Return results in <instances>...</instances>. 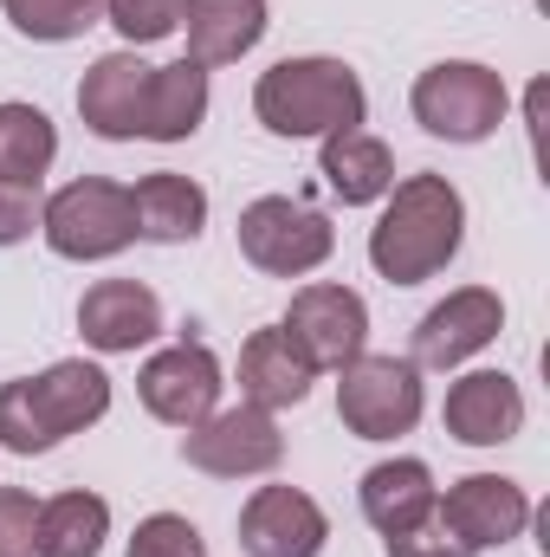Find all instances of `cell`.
<instances>
[{
	"label": "cell",
	"instance_id": "5b68a950",
	"mask_svg": "<svg viewBox=\"0 0 550 557\" xmlns=\"http://www.w3.org/2000/svg\"><path fill=\"white\" fill-rule=\"evenodd\" d=\"M39 234H46V247H52L59 260H72V267L117 260L124 247H137L130 188H124V182H104V175H78V182H65L59 195H46Z\"/></svg>",
	"mask_w": 550,
	"mask_h": 557
},
{
	"label": "cell",
	"instance_id": "d6986e66",
	"mask_svg": "<svg viewBox=\"0 0 550 557\" xmlns=\"http://www.w3.org/2000/svg\"><path fill=\"white\" fill-rule=\"evenodd\" d=\"M434 499H440L434 467L414 460V454L376 460V467L363 473V486H357V506H363V519H370L383 539H389V532H409L421 519H434Z\"/></svg>",
	"mask_w": 550,
	"mask_h": 557
},
{
	"label": "cell",
	"instance_id": "83f0119b",
	"mask_svg": "<svg viewBox=\"0 0 550 557\" xmlns=\"http://www.w3.org/2000/svg\"><path fill=\"white\" fill-rule=\"evenodd\" d=\"M0 557H39V499L26 486H0Z\"/></svg>",
	"mask_w": 550,
	"mask_h": 557
},
{
	"label": "cell",
	"instance_id": "9c48e42d",
	"mask_svg": "<svg viewBox=\"0 0 550 557\" xmlns=\"http://www.w3.org/2000/svg\"><path fill=\"white\" fill-rule=\"evenodd\" d=\"M434 519L453 532L460 552L479 557V552H505L512 539H525V525L538 519V506H532V493H525L518 480H505V473H466V480H453V486L434 499Z\"/></svg>",
	"mask_w": 550,
	"mask_h": 557
},
{
	"label": "cell",
	"instance_id": "d4e9b609",
	"mask_svg": "<svg viewBox=\"0 0 550 557\" xmlns=\"http://www.w3.org/2000/svg\"><path fill=\"white\" fill-rule=\"evenodd\" d=\"M7 26L33 46H65V39H85L98 20H104V0H0Z\"/></svg>",
	"mask_w": 550,
	"mask_h": 557
},
{
	"label": "cell",
	"instance_id": "484cf974",
	"mask_svg": "<svg viewBox=\"0 0 550 557\" xmlns=\"http://www.w3.org/2000/svg\"><path fill=\"white\" fill-rule=\"evenodd\" d=\"M182 7H188V0H104V20L117 26V39H124L130 52H142V46L182 33Z\"/></svg>",
	"mask_w": 550,
	"mask_h": 557
},
{
	"label": "cell",
	"instance_id": "603a6c76",
	"mask_svg": "<svg viewBox=\"0 0 550 557\" xmlns=\"http://www.w3.org/2000/svg\"><path fill=\"white\" fill-rule=\"evenodd\" d=\"M111 539V499L52 493L39 499V557H98Z\"/></svg>",
	"mask_w": 550,
	"mask_h": 557
},
{
	"label": "cell",
	"instance_id": "f546056e",
	"mask_svg": "<svg viewBox=\"0 0 550 557\" xmlns=\"http://www.w3.org/2000/svg\"><path fill=\"white\" fill-rule=\"evenodd\" d=\"M383 552H389V557H466L440 519H421V525H409V532H389V539H383Z\"/></svg>",
	"mask_w": 550,
	"mask_h": 557
},
{
	"label": "cell",
	"instance_id": "f1b7e54d",
	"mask_svg": "<svg viewBox=\"0 0 550 557\" xmlns=\"http://www.w3.org/2000/svg\"><path fill=\"white\" fill-rule=\"evenodd\" d=\"M39 214H46L39 182H0V247L33 240V234H39Z\"/></svg>",
	"mask_w": 550,
	"mask_h": 557
},
{
	"label": "cell",
	"instance_id": "ba28073f",
	"mask_svg": "<svg viewBox=\"0 0 550 557\" xmlns=\"http://www.w3.org/2000/svg\"><path fill=\"white\" fill-rule=\"evenodd\" d=\"M278 324L311 357V370H343V363H357L370 350V305H363V292H350L337 278L298 285Z\"/></svg>",
	"mask_w": 550,
	"mask_h": 557
},
{
	"label": "cell",
	"instance_id": "8992f818",
	"mask_svg": "<svg viewBox=\"0 0 550 557\" xmlns=\"http://www.w3.org/2000/svg\"><path fill=\"white\" fill-rule=\"evenodd\" d=\"M240 253L266 278H311L337 253V227L298 195H260L240 208Z\"/></svg>",
	"mask_w": 550,
	"mask_h": 557
},
{
	"label": "cell",
	"instance_id": "277c9868",
	"mask_svg": "<svg viewBox=\"0 0 550 557\" xmlns=\"http://www.w3.org/2000/svg\"><path fill=\"white\" fill-rule=\"evenodd\" d=\"M409 111L414 124L440 143H486L499 137V124L512 117V91L479 59H440V65H427L414 78Z\"/></svg>",
	"mask_w": 550,
	"mask_h": 557
},
{
	"label": "cell",
	"instance_id": "ffe728a7",
	"mask_svg": "<svg viewBox=\"0 0 550 557\" xmlns=\"http://www.w3.org/2000/svg\"><path fill=\"white\" fill-rule=\"evenodd\" d=\"M182 26H188V59L214 72V65H240L273 20H266V0H188Z\"/></svg>",
	"mask_w": 550,
	"mask_h": 557
},
{
	"label": "cell",
	"instance_id": "cb8c5ba5",
	"mask_svg": "<svg viewBox=\"0 0 550 557\" xmlns=\"http://www.w3.org/2000/svg\"><path fill=\"white\" fill-rule=\"evenodd\" d=\"M59 162V131L39 104L0 98V182H46Z\"/></svg>",
	"mask_w": 550,
	"mask_h": 557
},
{
	"label": "cell",
	"instance_id": "5bb4252c",
	"mask_svg": "<svg viewBox=\"0 0 550 557\" xmlns=\"http://www.w3.org/2000/svg\"><path fill=\"white\" fill-rule=\"evenodd\" d=\"M78 337L98 357H137L142 344L162 337V298L142 278H98L78 298Z\"/></svg>",
	"mask_w": 550,
	"mask_h": 557
},
{
	"label": "cell",
	"instance_id": "7402d4cb",
	"mask_svg": "<svg viewBox=\"0 0 550 557\" xmlns=\"http://www.w3.org/2000/svg\"><path fill=\"white\" fill-rule=\"evenodd\" d=\"M208 72L195 59H175V65H155L149 72V91H142V143H188L208 124Z\"/></svg>",
	"mask_w": 550,
	"mask_h": 557
},
{
	"label": "cell",
	"instance_id": "e0dca14e",
	"mask_svg": "<svg viewBox=\"0 0 550 557\" xmlns=\"http://www.w3.org/2000/svg\"><path fill=\"white\" fill-rule=\"evenodd\" d=\"M311 383H317V370H311V357L285 337V324H260L247 344H240V403H253V409H298L304 396H311Z\"/></svg>",
	"mask_w": 550,
	"mask_h": 557
},
{
	"label": "cell",
	"instance_id": "44dd1931",
	"mask_svg": "<svg viewBox=\"0 0 550 557\" xmlns=\"http://www.w3.org/2000/svg\"><path fill=\"white\" fill-rule=\"evenodd\" d=\"M317 175L343 208H376L396 188V149L370 131H337L317 149Z\"/></svg>",
	"mask_w": 550,
	"mask_h": 557
},
{
	"label": "cell",
	"instance_id": "4fadbf2b",
	"mask_svg": "<svg viewBox=\"0 0 550 557\" xmlns=\"http://www.w3.org/2000/svg\"><path fill=\"white\" fill-rule=\"evenodd\" d=\"M330 519L304 486H260L240 506V552L247 557H324Z\"/></svg>",
	"mask_w": 550,
	"mask_h": 557
},
{
	"label": "cell",
	"instance_id": "7c38bea8",
	"mask_svg": "<svg viewBox=\"0 0 550 557\" xmlns=\"http://www.w3.org/2000/svg\"><path fill=\"white\" fill-rule=\"evenodd\" d=\"M505 331V298L492 285H460L447 292L421 324H414V370H460L479 350H492Z\"/></svg>",
	"mask_w": 550,
	"mask_h": 557
},
{
	"label": "cell",
	"instance_id": "6da1fadb",
	"mask_svg": "<svg viewBox=\"0 0 550 557\" xmlns=\"http://www.w3.org/2000/svg\"><path fill=\"white\" fill-rule=\"evenodd\" d=\"M466 240V201L447 175H402L383 195V214L370 227V267L389 285H421L447 273Z\"/></svg>",
	"mask_w": 550,
	"mask_h": 557
},
{
	"label": "cell",
	"instance_id": "3957f363",
	"mask_svg": "<svg viewBox=\"0 0 550 557\" xmlns=\"http://www.w3.org/2000/svg\"><path fill=\"white\" fill-rule=\"evenodd\" d=\"M111 416V376L91 357H59L39 376L0 383V447L7 454H52L59 441L98 428Z\"/></svg>",
	"mask_w": 550,
	"mask_h": 557
},
{
	"label": "cell",
	"instance_id": "52a82bcc",
	"mask_svg": "<svg viewBox=\"0 0 550 557\" xmlns=\"http://www.w3.org/2000/svg\"><path fill=\"white\" fill-rule=\"evenodd\" d=\"M337 421L357 434V441H402L414 434V421L427 409V389H421V370L409 357H357L337 370Z\"/></svg>",
	"mask_w": 550,
	"mask_h": 557
},
{
	"label": "cell",
	"instance_id": "9a60e30c",
	"mask_svg": "<svg viewBox=\"0 0 550 557\" xmlns=\"http://www.w3.org/2000/svg\"><path fill=\"white\" fill-rule=\"evenodd\" d=\"M440 421L460 447H505L525 428V389L505 370H466V376H453Z\"/></svg>",
	"mask_w": 550,
	"mask_h": 557
},
{
	"label": "cell",
	"instance_id": "8fae6325",
	"mask_svg": "<svg viewBox=\"0 0 550 557\" xmlns=\"http://www.w3.org/2000/svg\"><path fill=\"white\" fill-rule=\"evenodd\" d=\"M221 389H227L221 357H214L208 344H188V337H182V344H162V350L137 370L142 409L162 421V428H182V434L221 409Z\"/></svg>",
	"mask_w": 550,
	"mask_h": 557
},
{
	"label": "cell",
	"instance_id": "4316f807",
	"mask_svg": "<svg viewBox=\"0 0 550 557\" xmlns=\"http://www.w3.org/2000/svg\"><path fill=\"white\" fill-rule=\"evenodd\" d=\"M124 557H208V539L182 512H149L137 532H130V552Z\"/></svg>",
	"mask_w": 550,
	"mask_h": 557
},
{
	"label": "cell",
	"instance_id": "ac0fdd59",
	"mask_svg": "<svg viewBox=\"0 0 550 557\" xmlns=\"http://www.w3.org/2000/svg\"><path fill=\"white\" fill-rule=\"evenodd\" d=\"M130 214H137V240H149V247H188L208 227V188L195 175L155 169V175H142L130 188Z\"/></svg>",
	"mask_w": 550,
	"mask_h": 557
},
{
	"label": "cell",
	"instance_id": "7a4b0ae2",
	"mask_svg": "<svg viewBox=\"0 0 550 557\" xmlns=\"http://www.w3.org/2000/svg\"><path fill=\"white\" fill-rule=\"evenodd\" d=\"M253 117L278 143H324L337 131H363L370 117V91L357 78V65L330 59V52H298L260 72L253 85Z\"/></svg>",
	"mask_w": 550,
	"mask_h": 557
},
{
	"label": "cell",
	"instance_id": "30bf717a",
	"mask_svg": "<svg viewBox=\"0 0 550 557\" xmlns=\"http://www.w3.org/2000/svg\"><path fill=\"white\" fill-rule=\"evenodd\" d=\"M182 460L208 480H260L285 460V434L266 409L240 403V409H214L182 434Z\"/></svg>",
	"mask_w": 550,
	"mask_h": 557
},
{
	"label": "cell",
	"instance_id": "2e32d148",
	"mask_svg": "<svg viewBox=\"0 0 550 557\" xmlns=\"http://www.w3.org/2000/svg\"><path fill=\"white\" fill-rule=\"evenodd\" d=\"M149 59L130 52V46H117V52H104L85 78H78V117H85V131L104 143H137V124H142V91H149Z\"/></svg>",
	"mask_w": 550,
	"mask_h": 557
}]
</instances>
